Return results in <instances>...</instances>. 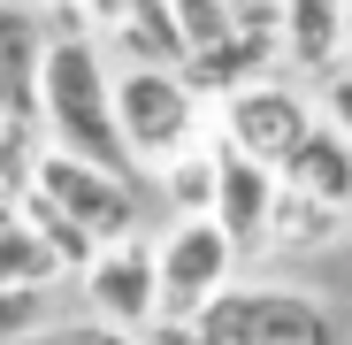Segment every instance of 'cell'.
I'll return each instance as SVG.
<instances>
[{"label": "cell", "instance_id": "obj_14", "mask_svg": "<svg viewBox=\"0 0 352 345\" xmlns=\"http://www.w3.org/2000/svg\"><path fill=\"white\" fill-rule=\"evenodd\" d=\"M214 161H222L214 138H199V146H184V154H168V161L153 169L161 200H168L176 215H207V207H214Z\"/></svg>", "mask_w": 352, "mask_h": 345}, {"label": "cell", "instance_id": "obj_21", "mask_svg": "<svg viewBox=\"0 0 352 345\" xmlns=\"http://www.w3.org/2000/svg\"><path fill=\"white\" fill-rule=\"evenodd\" d=\"M337 62H344V70H352V39H344V54H337Z\"/></svg>", "mask_w": 352, "mask_h": 345}, {"label": "cell", "instance_id": "obj_17", "mask_svg": "<svg viewBox=\"0 0 352 345\" xmlns=\"http://www.w3.org/2000/svg\"><path fill=\"white\" fill-rule=\"evenodd\" d=\"M23 345H146V330H123V322L85 315V322H46V330H31Z\"/></svg>", "mask_w": 352, "mask_h": 345}, {"label": "cell", "instance_id": "obj_16", "mask_svg": "<svg viewBox=\"0 0 352 345\" xmlns=\"http://www.w3.org/2000/svg\"><path fill=\"white\" fill-rule=\"evenodd\" d=\"M168 8H176V31H184V54H207V46H222L238 31V8L230 0H168Z\"/></svg>", "mask_w": 352, "mask_h": 345}, {"label": "cell", "instance_id": "obj_19", "mask_svg": "<svg viewBox=\"0 0 352 345\" xmlns=\"http://www.w3.org/2000/svg\"><path fill=\"white\" fill-rule=\"evenodd\" d=\"M314 107H322V123H337V131L352 138V70H344V62H329V70L314 77Z\"/></svg>", "mask_w": 352, "mask_h": 345}, {"label": "cell", "instance_id": "obj_22", "mask_svg": "<svg viewBox=\"0 0 352 345\" xmlns=\"http://www.w3.org/2000/svg\"><path fill=\"white\" fill-rule=\"evenodd\" d=\"M344 39H352V0H344Z\"/></svg>", "mask_w": 352, "mask_h": 345}, {"label": "cell", "instance_id": "obj_18", "mask_svg": "<svg viewBox=\"0 0 352 345\" xmlns=\"http://www.w3.org/2000/svg\"><path fill=\"white\" fill-rule=\"evenodd\" d=\"M31 330H46V292L38 284H0V345H23Z\"/></svg>", "mask_w": 352, "mask_h": 345}, {"label": "cell", "instance_id": "obj_11", "mask_svg": "<svg viewBox=\"0 0 352 345\" xmlns=\"http://www.w3.org/2000/svg\"><path fill=\"white\" fill-rule=\"evenodd\" d=\"M344 54V0H283V62L299 77H322Z\"/></svg>", "mask_w": 352, "mask_h": 345}, {"label": "cell", "instance_id": "obj_6", "mask_svg": "<svg viewBox=\"0 0 352 345\" xmlns=\"http://www.w3.org/2000/svg\"><path fill=\"white\" fill-rule=\"evenodd\" d=\"M153 261H161V322H192L230 276H238V246L214 215H176L168 238H153Z\"/></svg>", "mask_w": 352, "mask_h": 345}, {"label": "cell", "instance_id": "obj_9", "mask_svg": "<svg viewBox=\"0 0 352 345\" xmlns=\"http://www.w3.org/2000/svg\"><path fill=\"white\" fill-rule=\"evenodd\" d=\"M46 0H0V107L8 123H38V62H46Z\"/></svg>", "mask_w": 352, "mask_h": 345}, {"label": "cell", "instance_id": "obj_8", "mask_svg": "<svg viewBox=\"0 0 352 345\" xmlns=\"http://www.w3.org/2000/svg\"><path fill=\"white\" fill-rule=\"evenodd\" d=\"M207 215L230 230L238 253H261L268 246V215H276V169L253 161V154H238V146H222V161H214V207Z\"/></svg>", "mask_w": 352, "mask_h": 345}, {"label": "cell", "instance_id": "obj_4", "mask_svg": "<svg viewBox=\"0 0 352 345\" xmlns=\"http://www.w3.org/2000/svg\"><path fill=\"white\" fill-rule=\"evenodd\" d=\"M214 107H222L214 138H222V146H238V154H253V161H268V169H283V154L322 123L314 92H307L299 77H276V70L253 77V85H238V92H222Z\"/></svg>", "mask_w": 352, "mask_h": 345}, {"label": "cell", "instance_id": "obj_13", "mask_svg": "<svg viewBox=\"0 0 352 345\" xmlns=\"http://www.w3.org/2000/svg\"><path fill=\"white\" fill-rule=\"evenodd\" d=\"M337 222H344V207H322L314 192H299V185H283V177H276L268 246H283V253H314V246H329V238H337Z\"/></svg>", "mask_w": 352, "mask_h": 345}, {"label": "cell", "instance_id": "obj_1", "mask_svg": "<svg viewBox=\"0 0 352 345\" xmlns=\"http://www.w3.org/2000/svg\"><path fill=\"white\" fill-rule=\"evenodd\" d=\"M38 131L46 146L107 161V169H131L138 161L115 131V70H107V46L100 31H54L46 39V62H38Z\"/></svg>", "mask_w": 352, "mask_h": 345}, {"label": "cell", "instance_id": "obj_7", "mask_svg": "<svg viewBox=\"0 0 352 345\" xmlns=\"http://www.w3.org/2000/svg\"><path fill=\"white\" fill-rule=\"evenodd\" d=\"M77 284H85V307L100 315V322H123V330H153L161 322V261H153V238H107L85 269H77Z\"/></svg>", "mask_w": 352, "mask_h": 345}, {"label": "cell", "instance_id": "obj_15", "mask_svg": "<svg viewBox=\"0 0 352 345\" xmlns=\"http://www.w3.org/2000/svg\"><path fill=\"white\" fill-rule=\"evenodd\" d=\"M23 215L38 222V238H46L54 253H62V269H69V276H77V269H85L92 253H100V238H92V230H85L77 215H62V207H54L46 192H31V185H23Z\"/></svg>", "mask_w": 352, "mask_h": 345}, {"label": "cell", "instance_id": "obj_2", "mask_svg": "<svg viewBox=\"0 0 352 345\" xmlns=\"http://www.w3.org/2000/svg\"><path fill=\"white\" fill-rule=\"evenodd\" d=\"M184 330H192V345H337L329 300L299 292V284H238V276Z\"/></svg>", "mask_w": 352, "mask_h": 345}, {"label": "cell", "instance_id": "obj_20", "mask_svg": "<svg viewBox=\"0 0 352 345\" xmlns=\"http://www.w3.org/2000/svg\"><path fill=\"white\" fill-rule=\"evenodd\" d=\"M77 8H85V23H92L100 39H107L115 23H123V0H77Z\"/></svg>", "mask_w": 352, "mask_h": 345}, {"label": "cell", "instance_id": "obj_23", "mask_svg": "<svg viewBox=\"0 0 352 345\" xmlns=\"http://www.w3.org/2000/svg\"><path fill=\"white\" fill-rule=\"evenodd\" d=\"M0 123H8V107H0Z\"/></svg>", "mask_w": 352, "mask_h": 345}, {"label": "cell", "instance_id": "obj_5", "mask_svg": "<svg viewBox=\"0 0 352 345\" xmlns=\"http://www.w3.org/2000/svg\"><path fill=\"white\" fill-rule=\"evenodd\" d=\"M31 192H46L62 215H77L100 246L138 230V177H131V169H107V161L62 154V146H38V161H31Z\"/></svg>", "mask_w": 352, "mask_h": 345}, {"label": "cell", "instance_id": "obj_10", "mask_svg": "<svg viewBox=\"0 0 352 345\" xmlns=\"http://www.w3.org/2000/svg\"><path fill=\"white\" fill-rule=\"evenodd\" d=\"M276 177H283V185H299V192H314L322 207H352V138H344L337 123H314L299 146L283 154Z\"/></svg>", "mask_w": 352, "mask_h": 345}, {"label": "cell", "instance_id": "obj_3", "mask_svg": "<svg viewBox=\"0 0 352 345\" xmlns=\"http://www.w3.org/2000/svg\"><path fill=\"white\" fill-rule=\"evenodd\" d=\"M115 131H123L138 169H161L207 138V100L184 77V62H123L115 70Z\"/></svg>", "mask_w": 352, "mask_h": 345}, {"label": "cell", "instance_id": "obj_12", "mask_svg": "<svg viewBox=\"0 0 352 345\" xmlns=\"http://www.w3.org/2000/svg\"><path fill=\"white\" fill-rule=\"evenodd\" d=\"M62 276H69L62 253L38 238V222L23 215V200H8L0 207V284H38V292H54Z\"/></svg>", "mask_w": 352, "mask_h": 345}]
</instances>
